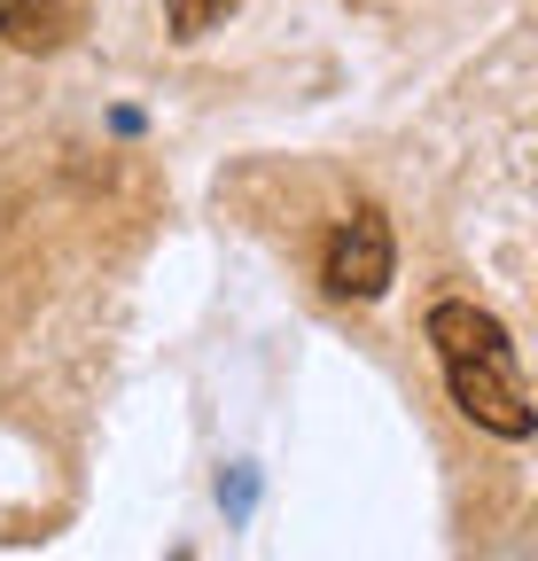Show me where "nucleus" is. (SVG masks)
<instances>
[{"mask_svg": "<svg viewBox=\"0 0 538 561\" xmlns=\"http://www.w3.org/2000/svg\"><path fill=\"white\" fill-rule=\"evenodd\" d=\"M71 0H0V39L9 47H62Z\"/></svg>", "mask_w": 538, "mask_h": 561, "instance_id": "obj_3", "label": "nucleus"}, {"mask_svg": "<svg viewBox=\"0 0 538 561\" xmlns=\"http://www.w3.org/2000/svg\"><path fill=\"white\" fill-rule=\"evenodd\" d=\"M422 335H430L437 367H445V390H453V405H460L468 421H477L484 437H507V445H523V437L538 430V413H530V390H523V367H515V343H507V328H500L484 305H468V297H445V305H430Z\"/></svg>", "mask_w": 538, "mask_h": 561, "instance_id": "obj_1", "label": "nucleus"}, {"mask_svg": "<svg viewBox=\"0 0 538 561\" xmlns=\"http://www.w3.org/2000/svg\"><path fill=\"white\" fill-rule=\"evenodd\" d=\"M227 9H234V0H164V16H172L180 39H204L211 24H227Z\"/></svg>", "mask_w": 538, "mask_h": 561, "instance_id": "obj_4", "label": "nucleus"}, {"mask_svg": "<svg viewBox=\"0 0 538 561\" xmlns=\"http://www.w3.org/2000/svg\"><path fill=\"white\" fill-rule=\"evenodd\" d=\"M320 280H328V297H352V305H375L398 280V242H390V219L375 203H359L352 219H335V234L320 250Z\"/></svg>", "mask_w": 538, "mask_h": 561, "instance_id": "obj_2", "label": "nucleus"}, {"mask_svg": "<svg viewBox=\"0 0 538 561\" xmlns=\"http://www.w3.org/2000/svg\"><path fill=\"white\" fill-rule=\"evenodd\" d=\"M219 507H227V523H250L257 515V468H227L219 476Z\"/></svg>", "mask_w": 538, "mask_h": 561, "instance_id": "obj_5", "label": "nucleus"}]
</instances>
